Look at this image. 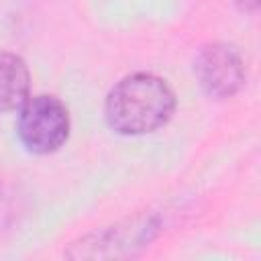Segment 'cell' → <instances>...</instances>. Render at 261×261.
<instances>
[{
    "label": "cell",
    "instance_id": "obj_1",
    "mask_svg": "<svg viewBox=\"0 0 261 261\" xmlns=\"http://www.w3.org/2000/svg\"><path fill=\"white\" fill-rule=\"evenodd\" d=\"M175 110V94L155 73H130L106 96L104 116L108 126L126 137L153 133L169 122Z\"/></svg>",
    "mask_w": 261,
    "mask_h": 261
},
{
    "label": "cell",
    "instance_id": "obj_2",
    "mask_svg": "<svg viewBox=\"0 0 261 261\" xmlns=\"http://www.w3.org/2000/svg\"><path fill=\"white\" fill-rule=\"evenodd\" d=\"M20 143L35 155H49L61 149L69 137L67 106L49 94L27 98L16 124Z\"/></svg>",
    "mask_w": 261,
    "mask_h": 261
},
{
    "label": "cell",
    "instance_id": "obj_5",
    "mask_svg": "<svg viewBox=\"0 0 261 261\" xmlns=\"http://www.w3.org/2000/svg\"><path fill=\"white\" fill-rule=\"evenodd\" d=\"M234 4H239L243 10H257L259 0H234Z\"/></svg>",
    "mask_w": 261,
    "mask_h": 261
},
{
    "label": "cell",
    "instance_id": "obj_4",
    "mask_svg": "<svg viewBox=\"0 0 261 261\" xmlns=\"http://www.w3.org/2000/svg\"><path fill=\"white\" fill-rule=\"evenodd\" d=\"M31 90V73L22 57L0 51V114L20 108Z\"/></svg>",
    "mask_w": 261,
    "mask_h": 261
},
{
    "label": "cell",
    "instance_id": "obj_3",
    "mask_svg": "<svg viewBox=\"0 0 261 261\" xmlns=\"http://www.w3.org/2000/svg\"><path fill=\"white\" fill-rule=\"evenodd\" d=\"M194 73L200 88L214 100L232 98L247 80L243 55L228 43H210L194 59Z\"/></svg>",
    "mask_w": 261,
    "mask_h": 261
}]
</instances>
